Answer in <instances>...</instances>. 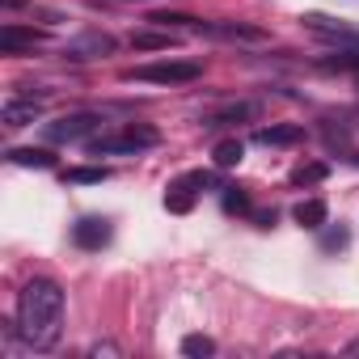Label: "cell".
<instances>
[{"mask_svg": "<svg viewBox=\"0 0 359 359\" xmlns=\"http://www.w3.org/2000/svg\"><path fill=\"white\" fill-rule=\"evenodd\" d=\"M18 334L34 351H51L64 334V287L55 279H26L18 292Z\"/></svg>", "mask_w": 359, "mask_h": 359, "instance_id": "6da1fadb", "label": "cell"}, {"mask_svg": "<svg viewBox=\"0 0 359 359\" xmlns=\"http://www.w3.org/2000/svg\"><path fill=\"white\" fill-rule=\"evenodd\" d=\"M203 76L199 60H156V64H140L127 72V81H144V85H191Z\"/></svg>", "mask_w": 359, "mask_h": 359, "instance_id": "7a4b0ae2", "label": "cell"}, {"mask_svg": "<svg viewBox=\"0 0 359 359\" xmlns=\"http://www.w3.org/2000/svg\"><path fill=\"white\" fill-rule=\"evenodd\" d=\"M156 144H161V131H156V127L131 123V127H123L118 135L89 140V152H93V156H110V152H144V148H156Z\"/></svg>", "mask_w": 359, "mask_h": 359, "instance_id": "3957f363", "label": "cell"}, {"mask_svg": "<svg viewBox=\"0 0 359 359\" xmlns=\"http://www.w3.org/2000/svg\"><path fill=\"white\" fill-rule=\"evenodd\" d=\"M97 127H102L97 114H68V118L47 123V140H55V144H76V140H89Z\"/></svg>", "mask_w": 359, "mask_h": 359, "instance_id": "277c9868", "label": "cell"}, {"mask_svg": "<svg viewBox=\"0 0 359 359\" xmlns=\"http://www.w3.org/2000/svg\"><path fill=\"white\" fill-rule=\"evenodd\" d=\"M208 182H212L208 173H191V177H182V182H173V187L165 191V208L177 212V216L191 212V208H195V187H208Z\"/></svg>", "mask_w": 359, "mask_h": 359, "instance_id": "5b68a950", "label": "cell"}, {"mask_svg": "<svg viewBox=\"0 0 359 359\" xmlns=\"http://www.w3.org/2000/svg\"><path fill=\"white\" fill-rule=\"evenodd\" d=\"M110 51H114V39L102 34V30H89V34H81L64 47L68 60H97V55H110Z\"/></svg>", "mask_w": 359, "mask_h": 359, "instance_id": "8992f818", "label": "cell"}, {"mask_svg": "<svg viewBox=\"0 0 359 359\" xmlns=\"http://www.w3.org/2000/svg\"><path fill=\"white\" fill-rule=\"evenodd\" d=\"M72 241H76L81 250H102V245L110 241V220H102V216L76 220V224H72Z\"/></svg>", "mask_w": 359, "mask_h": 359, "instance_id": "52a82bcc", "label": "cell"}, {"mask_svg": "<svg viewBox=\"0 0 359 359\" xmlns=\"http://www.w3.org/2000/svg\"><path fill=\"white\" fill-rule=\"evenodd\" d=\"M39 43H43V34H39V30H26V26H18V22H5V26H0V51H5V55L34 51Z\"/></svg>", "mask_w": 359, "mask_h": 359, "instance_id": "ba28073f", "label": "cell"}, {"mask_svg": "<svg viewBox=\"0 0 359 359\" xmlns=\"http://www.w3.org/2000/svg\"><path fill=\"white\" fill-rule=\"evenodd\" d=\"M39 114H43L39 97H9V102H5V110H0L5 127H26V123H34Z\"/></svg>", "mask_w": 359, "mask_h": 359, "instance_id": "9c48e42d", "label": "cell"}, {"mask_svg": "<svg viewBox=\"0 0 359 359\" xmlns=\"http://www.w3.org/2000/svg\"><path fill=\"white\" fill-rule=\"evenodd\" d=\"M191 30L195 34H216V39H250V43H258V39H266L258 26H216V22H199V18H191Z\"/></svg>", "mask_w": 359, "mask_h": 359, "instance_id": "30bf717a", "label": "cell"}, {"mask_svg": "<svg viewBox=\"0 0 359 359\" xmlns=\"http://www.w3.org/2000/svg\"><path fill=\"white\" fill-rule=\"evenodd\" d=\"M254 140H258V144L283 148V144H300V140H304V127H296V123H275V127H258Z\"/></svg>", "mask_w": 359, "mask_h": 359, "instance_id": "8fae6325", "label": "cell"}, {"mask_svg": "<svg viewBox=\"0 0 359 359\" xmlns=\"http://www.w3.org/2000/svg\"><path fill=\"white\" fill-rule=\"evenodd\" d=\"M296 224L300 229H325L330 224V208H325V199H304V203H296Z\"/></svg>", "mask_w": 359, "mask_h": 359, "instance_id": "7c38bea8", "label": "cell"}, {"mask_svg": "<svg viewBox=\"0 0 359 359\" xmlns=\"http://www.w3.org/2000/svg\"><path fill=\"white\" fill-rule=\"evenodd\" d=\"M241 156H245V144H241V140H220V144L212 148L216 169H237V165H241Z\"/></svg>", "mask_w": 359, "mask_h": 359, "instance_id": "4fadbf2b", "label": "cell"}, {"mask_svg": "<svg viewBox=\"0 0 359 359\" xmlns=\"http://www.w3.org/2000/svg\"><path fill=\"white\" fill-rule=\"evenodd\" d=\"M9 161L13 165H26V169H55V156L47 148H13Z\"/></svg>", "mask_w": 359, "mask_h": 359, "instance_id": "5bb4252c", "label": "cell"}, {"mask_svg": "<svg viewBox=\"0 0 359 359\" xmlns=\"http://www.w3.org/2000/svg\"><path fill=\"white\" fill-rule=\"evenodd\" d=\"M321 68H338V72H359V43H346L338 47L334 55L321 60Z\"/></svg>", "mask_w": 359, "mask_h": 359, "instance_id": "9a60e30c", "label": "cell"}, {"mask_svg": "<svg viewBox=\"0 0 359 359\" xmlns=\"http://www.w3.org/2000/svg\"><path fill=\"white\" fill-rule=\"evenodd\" d=\"M182 355L187 359H208V355H216V342L208 334H187L182 338Z\"/></svg>", "mask_w": 359, "mask_h": 359, "instance_id": "2e32d148", "label": "cell"}, {"mask_svg": "<svg viewBox=\"0 0 359 359\" xmlns=\"http://www.w3.org/2000/svg\"><path fill=\"white\" fill-rule=\"evenodd\" d=\"M64 182H81V187H93V182H106V169H93V165H81V169H68Z\"/></svg>", "mask_w": 359, "mask_h": 359, "instance_id": "e0dca14e", "label": "cell"}, {"mask_svg": "<svg viewBox=\"0 0 359 359\" xmlns=\"http://www.w3.org/2000/svg\"><path fill=\"white\" fill-rule=\"evenodd\" d=\"M224 212H229V216H245V212H250V195L237 191V187H224Z\"/></svg>", "mask_w": 359, "mask_h": 359, "instance_id": "ac0fdd59", "label": "cell"}, {"mask_svg": "<svg viewBox=\"0 0 359 359\" xmlns=\"http://www.w3.org/2000/svg\"><path fill=\"white\" fill-rule=\"evenodd\" d=\"M325 173H330V169H325L321 161H313V165H300V169L292 173V182H296V187H304V182H321Z\"/></svg>", "mask_w": 359, "mask_h": 359, "instance_id": "d6986e66", "label": "cell"}, {"mask_svg": "<svg viewBox=\"0 0 359 359\" xmlns=\"http://www.w3.org/2000/svg\"><path fill=\"white\" fill-rule=\"evenodd\" d=\"M237 118H254V106H229V110L212 114V123H208V127H220V123H237Z\"/></svg>", "mask_w": 359, "mask_h": 359, "instance_id": "ffe728a7", "label": "cell"}, {"mask_svg": "<svg viewBox=\"0 0 359 359\" xmlns=\"http://www.w3.org/2000/svg\"><path fill=\"white\" fill-rule=\"evenodd\" d=\"M131 43H135V47H144V51H165L173 39H169V34H135Z\"/></svg>", "mask_w": 359, "mask_h": 359, "instance_id": "44dd1931", "label": "cell"}, {"mask_svg": "<svg viewBox=\"0 0 359 359\" xmlns=\"http://www.w3.org/2000/svg\"><path fill=\"white\" fill-rule=\"evenodd\" d=\"M346 241H351V233H346L342 224H338V229H325V233H321V250H342Z\"/></svg>", "mask_w": 359, "mask_h": 359, "instance_id": "7402d4cb", "label": "cell"}, {"mask_svg": "<svg viewBox=\"0 0 359 359\" xmlns=\"http://www.w3.org/2000/svg\"><path fill=\"white\" fill-rule=\"evenodd\" d=\"M89 355H118V346H114V342H93Z\"/></svg>", "mask_w": 359, "mask_h": 359, "instance_id": "603a6c76", "label": "cell"}]
</instances>
